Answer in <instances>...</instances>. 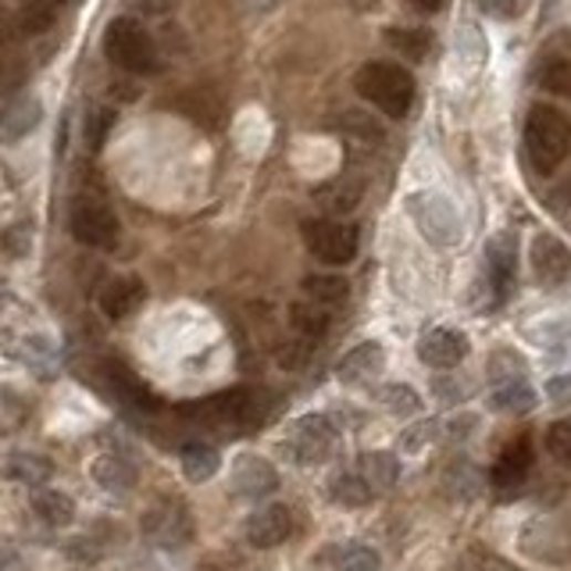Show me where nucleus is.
Returning <instances> with one entry per match:
<instances>
[{"mask_svg":"<svg viewBox=\"0 0 571 571\" xmlns=\"http://www.w3.org/2000/svg\"><path fill=\"white\" fill-rule=\"evenodd\" d=\"M43 4H51V8H61V4H65V0H43Z\"/></svg>","mask_w":571,"mask_h":571,"instance_id":"nucleus-51","label":"nucleus"},{"mask_svg":"<svg viewBox=\"0 0 571 571\" xmlns=\"http://www.w3.org/2000/svg\"><path fill=\"white\" fill-rule=\"evenodd\" d=\"M290 325L300 340H308V343H319L325 332H329V311L319 308V304H293L290 308Z\"/></svg>","mask_w":571,"mask_h":571,"instance_id":"nucleus-30","label":"nucleus"},{"mask_svg":"<svg viewBox=\"0 0 571 571\" xmlns=\"http://www.w3.org/2000/svg\"><path fill=\"white\" fill-rule=\"evenodd\" d=\"M104 54L115 61L122 72L133 75H150L157 65V43L136 19H115L104 33Z\"/></svg>","mask_w":571,"mask_h":571,"instance_id":"nucleus-3","label":"nucleus"},{"mask_svg":"<svg viewBox=\"0 0 571 571\" xmlns=\"http://www.w3.org/2000/svg\"><path fill=\"white\" fill-rule=\"evenodd\" d=\"M386 43L396 54H404L411 61H425L428 51H433V37L425 29H404V25H390L386 29Z\"/></svg>","mask_w":571,"mask_h":571,"instance_id":"nucleus-31","label":"nucleus"},{"mask_svg":"<svg viewBox=\"0 0 571 571\" xmlns=\"http://www.w3.org/2000/svg\"><path fill=\"white\" fill-rule=\"evenodd\" d=\"M457 568H461V571H518L511 561H503V558H497V553H489L482 547L465 550L461 561H457Z\"/></svg>","mask_w":571,"mask_h":571,"instance_id":"nucleus-37","label":"nucleus"},{"mask_svg":"<svg viewBox=\"0 0 571 571\" xmlns=\"http://www.w3.org/2000/svg\"><path fill=\"white\" fill-rule=\"evenodd\" d=\"M311 346L314 343H308V340H293V343H282V351H279V364L286 372H300L304 368V364L311 361Z\"/></svg>","mask_w":571,"mask_h":571,"instance_id":"nucleus-41","label":"nucleus"},{"mask_svg":"<svg viewBox=\"0 0 571 571\" xmlns=\"http://www.w3.org/2000/svg\"><path fill=\"white\" fill-rule=\"evenodd\" d=\"M354 86L375 111L386 118H407L411 104H415V79L407 69L393 65V61H368L354 75Z\"/></svg>","mask_w":571,"mask_h":571,"instance_id":"nucleus-2","label":"nucleus"},{"mask_svg":"<svg viewBox=\"0 0 571 571\" xmlns=\"http://www.w3.org/2000/svg\"><path fill=\"white\" fill-rule=\"evenodd\" d=\"M468 336L465 332H457V329H447V325H439V329H425L422 332V340H418V357L428 364V368H457L465 357H468Z\"/></svg>","mask_w":571,"mask_h":571,"instance_id":"nucleus-10","label":"nucleus"},{"mask_svg":"<svg viewBox=\"0 0 571 571\" xmlns=\"http://www.w3.org/2000/svg\"><path fill=\"white\" fill-rule=\"evenodd\" d=\"M411 215H415L418 229L425 232V240H433L439 247H454L461 240V221H457V211L450 208L447 197L439 194H415L407 200Z\"/></svg>","mask_w":571,"mask_h":571,"instance_id":"nucleus-8","label":"nucleus"},{"mask_svg":"<svg viewBox=\"0 0 571 571\" xmlns=\"http://www.w3.org/2000/svg\"><path fill=\"white\" fill-rule=\"evenodd\" d=\"M314 197H319V204H322L329 215H351L357 208V200H361V183L336 179V183L322 186Z\"/></svg>","mask_w":571,"mask_h":571,"instance_id":"nucleus-32","label":"nucleus"},{"mask_svg":"<svg viewBox=\"0 0 571 571\" xmlns=\"http://www.w3.org/2000/svg\"><path fill=\"white\" fill-rule=\"evenodd\" d=\"M279 489V471L258 454H240L232 465V494L243 500H261Z\"/></svg>","mask_w":571,"mask_h":571,"instance_id":"nucleus-12","label":"nucleus"},{"mask_svg":"<svg viewBox=\"0 0 571 571\" xmlns=\"http://www.w3.org/2000/svg\"><path fill=\"white\" fill-rule=\"evenodd\" d=\"M304 243L314 253V261L329 268H343L357 258V229L336 218H308L304 221Z\"/></svg>","mask_w":571,"mask_h":571,"instance_id":"nucleus-5","label":"nucleus"},{"mask_svg":"<svg viewBox=\"0 0 571 571\" xmlns=\"http://www.w3.org/2000/svg\"><path fill=\"white\" fill-rule=\"evenodd\" d=\"M561 197H564V200H571V176L561 183Z\"/></svg>","mask_w":571,"mask_h":571,"instance_id":"nucleus-49","label":"nucleus"},{"mask_svg":"<svg viewBox=\"0 0 571 571\" xmlns=\"http://www.w3.org/2000/svg\"><path fill=\"white\" fill-rule=\"evenodd\" d=\"M250 4H258V8H272V4H268V0H250Z\"/></svg>","mask_w":571,"mask_h":571,"instance_id":"nucleus-52","label":"nucleus"},{"mask_svg":"<svg viewBox=\"0 0 571 571\" xmlns=\"http://www.w3.org/2000/svg\"><path fill=\"white\" fill-rule=\"evenodd\" d=\"M69 226H72V236H75L79 243L97 247V250H111V247L118 243V232H122L115 211L107 208V200L93 197V194L75 197Z\"/></svg>","mask_w":571,"mask_h":571,"instance_id":"nucleus-7","label":"nucleus"},{"mask_svg":"<svg viewBox=\"0 0 571 571\" xmlns=\"http://www.w3.org/2000/svg\"><path fill=\"white\" fill-rule=\"evenodd\" d=\"M286 454L304 468L325 465L329 457L336 454V425H332L325 415L297 418L290 425V436H286Z\"/></svg>","mask_w":571,"mask_h":571,"instance_id":"nucleus-6","label":"nucleus"},{"mask_svg":"<svg viewBox=\"0 0 571 571\" xmlns=\"http://www.w3.org/2000/svg\"><path fill=\"white\" fill-rule=\"evenodd\" d=\"M482 486H486L482 471L475 468L471 461H450V471H447V489H450L454 497L471 500V497H479V494H482Z\"/></svg>","mask_w":571,"mask_h":571,"instance_id":"nucleus-34","label":"nucleus"},{"mask_svg":"<svg viewBox=\"0 0 571 571\" xmlns=\"http://www.w3.org/2000/svg\"><path fill=\"white\" fill-rule=\"evenodd\" d=\"M125 8L147 14V19H162V14H172L179 8V0H125Z\"/></svg>","mask_w":571,"mask_h":571,"instance_id":"nucleus-43","label":"nucleus"},{"mask_svg":"<svg viewBox=\"0 0 571 571\" xmlns=\"http://www.w3.org/2000/svg\"><path fill=\"white\" fill-rule=\"evenodd\" d=\"M329 497L336 507H346V511H357V507L372 503V486L364 482L361 471H340L336 479L329 482Z\"/></svg>","mask_w":571,"mask_h":571,"instance_id":"nucleus-24","label":"nucleus"},{"mask_svg":"<svg viewBox=\"0 0 571 571\" xmlns=\"http://www.w3.org/2000/svg\"><path fill=\"white\" fill-rule=\"evenodd\" d=\"M139 532L157 550H183L186 543H194L197 529H194V515H189L186 503H179V500H157L154 507L143 511Z\"/></svg>","mask_w":571,"mask_h":571,"instance_id":"nucleus-4","label":"nucleus"},{"mask_svg":"<svg viewBox=\"0 0 571 571\" xmlns=\"http://www.w3.org/2000/svg\"><path fill=\"white\" fill-rule=\"evenodd\" d=\"M43 122V104L37 93H19L0 107V143H19L37 133Z\"/></svg>","mask_w":571,"mask_h":571,"instance_id":"nucleus-14","label":"nucleus"},{"mask_svg":"<svg viewBox=\"0 0 571 571\" xmlns=\"http://www.w3.org/2000/svg\"><path fill=\"white\" fill-rule=\"evenodd\" d=\"M386 368V354H383V343H361L354 346L351 354H343V361L336 364V375H340V383L346 386H357V383H368V378H375L378 372Z\"/></svg>","mask_w":571,"mask_h":571,"instance_id":"nucleus-16","label":"nucleus"},{"mask_svg":"<svg viewBox=\"0 0 571 571\" xmlns=\"http://www.w3.org/2000/svg\"><path fill=\"white\" fill-rule=\"evenodd\" d=\"M4 471L11 475V479L25 482V486H43V482L54 475V465H51V457H43V454L19 450V454H11V457H8Z\"/></svg>","mask_w":571,"mask_h":571,"instance_id":"nucleus-26","label":"nucleus"},{"mask_svg":"<svg viewBox=\"0 0 571 571\" xmlns=\"http://www.w3.org/2000/svg\"><path fill=\"white\" fill-rule=\"evenodd\" d=\"M518 547L526 558L539 564H568L571 561V536L553 518H532L526 529L518 532Z\"/></svg>","mask_w":571,"mask_h":571,"instance_id":"nucleus-9","label":"nucleus"},{"mask_svg":"<svg viewBox=\"0 0 571 571\" xmlns=\"http://www.w3.org/2000/svg\"><path fill=\"white\" fill-rule=\"evenodd\" d=\"M436 433H439V422H418V425L404 428L401 447H404L407 454H415V450H422V447H425V443H433V439H436Z\"/></svg>","mask_w":571,"mask_h":571,"instance_id":"nucleus-42","label":"nucleus"},{"mask_svg":"<svg viewBox=\"0 0 571 571\" xmlns=\"http://www.w3.org/2000/svg\"><path fill=\"white\" fill-rule=\"evenodd\" d=\"M529 264L539 286H561L571 276V250L550 232H539L529 247Z\"/></svg>","mask_w":571,"mask_h":571,"instance_id":"nucleus-11","label":"nucleus"},{"mask_svg":"<svg viewBox=\"0 0 571 571\" xmlns=\"http://www.w3.org/2000/svg\"><path fill=\"white\" fill-rule=\"evenodd\" d=\"M547 450L558 465L571 468V418H561L547 428Z\"/></svg>","mask_w":571,"mask_h":571,"instance_id":"nucleus-36","label":"nucleus"},{"mask_svg":"<svg viewBox=\"0 0 571 571\" xmlns=\"http://www.w3.org/2000/svg\"><path fill=\"white\" fill-rule=\"evenodd\" d=\"M547 396H550V404L568 407V404H571V372H568V375H553V378H547Z\"/></svg>","mask_w":571,"mask_h":571,"instance_id":"nucleus-45","label":"nucleus"},{"mask_svg":"<svg viewBox=\"0 0 571 571\" xmlns=\"http://www.w3.org/2000/svg\"><path fill=\"white\" fill-rule=\"evenodd\" d=\"M33 511L46 521V526L54 529H65L75 521V503L69 494H61V489H37L33 494Z\"/></svg>","mask_w":571,"mask_h":571,"instance_id":"nucleus-25","label":"nucleus"},{"mask_svg":"<svg viewBox=\"0 0 571 571\" xmlns=\"http://www.w3.org/2000/svg\"><path fill=\"white\" fill-rule=\"evenodd\" d=\"M526 154L539 176H553L571 154V122L550 104H532L526 118Z\"/></svg>","mask_w":571,"mask_h":571,"instance_id":"nucleus-1","label":"nucleus"},{"mask_svg":"<svg viewBox=\"0 0 571 571\" xmlns=\"http://www.w3.org/2000/svg\"><path fill=\"white\" fill-rule=\"evenodd\" d=\"M539 86L558 93V97H568L571 101V61L568 58H550L543 61V69H539Z\"/></svg>","mask_w":571,"mask_h":571,"instance_id":"nucleus-35","label":"nucleus"},{"mask_svg":"<svg viewBox=\"0 0 571 571\" xmlns=\"http://www.w3.org/2000/svg\"><path fill=\"white\" fill-rule=\"evenodd\" d=\"M29 415V407L19 393L11 390H0V433H11V428H19Z\"/></svg>","mask_w":571,"mask_h":571,"instance_id":"nucleus-39","label":"nucleus"},{"mask_svg":"<svg viewBox=\"0 0 571 571\" xmlns=\"http://www.w3.org/2000/svg\"><path fill=\"white\" fill-rule=\"evenodd\" d=\"M176 107L183 111L186 118H194L197 125H204V129H215V125L221 122V104L211 90H204V86H194V90H186L176 97Z\"/></svg>","mask_w":571,"mask_h":571,"instance_id":"nucleus-23","label":"nucleus"},{"mask_svg":"<svg viewBox=\"0 0 571 571\" xmlns=\"http://www.w3.org/2000/svg\"><path fill=\"white\" fill-rule=\"evenodd\" d=\"M372 401L383 404L386 411H393V415H407V418L422 415V396L411 390V386H404V383H383V386H375L372 390Z\"/></svg>","mask_w":571,"mask_h":571,"instance_id":"nucleus-29","label":"nucleus"},{"mask_svg":"<svg viewBox=\"0 0 571 571\" xmlns=\"http://www.w3.org/2000/svg\"><path fill=\"white\" fill-rule=\"evenodd\" d=\"M486 261H489V282H494L497 300L511 293L515 276H518V243L511 232H497L486 243Z\"/></svg>","mask_w":571,"mask_h":571,"instance_id":"nucleus-15","label":"nucleus"},{"mask_svg":"<svg viewBox=\"0 0 571 571\" xmlns=\"http://www.w3.org/2000/svg\"><path fill=\"white\" fill-rule=\"evenodd\" d=\"M54 14H58V8L43 4V0H22V4L14 8V19H19L22 37H40V33H46V29L54 25Z\"/></svg>","mask_w":571,"mask_h":571,"instance_id":"nucleus-33","label":"nucleus"},{"mask_svg":"<svg viewBox=\"0 0 571 571\" xmlns=\"http://www.w3.org/2000/svg\"><path fill=\"white\" fill-rule=\"evenodd\" d=\"M357 471L364 475V482L372 486V494H386V489H393L396 479H401V465H396V457L386 454V450H368V454H361Z\"/></svg>","mask_w":571,"mask_h":571,"instance_id":"nucleus-21","label":"nucleus"},{"mask_svg":"<svg viewBox=\"0 0 571 571\" xmlns=\"http://www.w3.org/2000/svg\"><path fill=\"white\" fill-rule=\"evenodd\" d=\"M247 543L250 547H258V550H272L279 543H286L293 532V515H290V507H282V503H268L261 507V511H253L247 518Z\"/></svg>","mask_w":571,"mask_h":571,"instance_id":"nucleus-13","label":"nucleus"},{"mask_svg":"<svg viewBox=\"0 0 571 571\" xmlns=\"http://www.w3.org/2000/svg\"><path fill=\"white\" fill-rule=\"evenodd\" d=\"M69 558L75 561H101V550L93 539H75V543H69Z\"/></svg>","mask_w":571,"mask_h":571,"instance_id":"nucleus-47","label":"nucleus"},{"mask_svg":"<svg viewBox=\"0 0 571 571\" xmlns=\"http://www.w3.org/2000/svg\"><path fill=\"white\" fill-rule=\"evenodd\" d=\"M143 297H147V290H143L139 279L118 276L101 290V311L107 319H129V314L143 304Z\"/></svg>","mask_w":571,"mask_h":571,"instance_id":"nucleus-18","label":"nucleus"},{"mask_svg":"<svg viewBox=\"0 0 571 571\" xmlns=\"http://www.w3.org/2000/svg\"><path fill=\"white\" fill-rule=\"evenodd\" d=\"M479 8L494 19H518L526 11V0H479Z\"/></svg>","mask_w":571,"mask_h":571,"instance_id":"nucleus-44","label":"nucleus"},{"mask_svg":"<svg viewBox=\"0 0 571 571\" xmlns=\"http://www.w3.org/2000/svg\"><path fill=\"white\" fill-rule=\"evenodd\" d=\"M4 243H8L14 253H25L29 247H33V229H29V226H14V229L4 236Z\"/></svg>","mask_w":571,"mask_h":571,"instance_id":"nucleus-46","label":"nucleus"},{"mask_svg":"<svg viewBox=\"0 0 571 571\" xmlns=\"http://www.w3.org/2000/svg\"><path fill=\"white\" fill-rule=\"evenodd\" d=\"M8 304H11V293H8V290H0V311H4Z\"/></svg>","mask_w":571,"mask_h":571,"instance_id":"nucleus-50","label":"nucleus"},{"mask_svg":"<svg viewBox=\"0 0 571 571\" xmlns=\"http://www.w3.org/2000/svg\"><path fill=\"white\" fill-rule=\"evenodd\" d=\"M521 372H526V361H518L515 354L497 351L494 357H489V375L497 378V386L500 383H515V378H521Z\"/></svg>","mask_w":571,"mask_h":571,"instance_id":"nucleus-40","label":"nucleus"},{"mask_svg":"<svg viewBox=\"0 0 571 571\" xmlns=\"http://www.w3.org/2000/svg\"><path fill=\"white\" fill-rule=\"evenodd\" d=\"M529 465H532V447H529V439H515L511 447H507L500 457H497V465H494V486L500 489V494H511V489H518L521 482H526V475H529Z\"/></svg>","mask_w":571,"mask_h":571,"instance_id":"nucleus-17","label":"nucleus"},{"mask_svg":"<svg viewBox=\"0 0 571 571\" xmlns=\"http://www.w3.org/2000/svg\"><path fill=\"white\" fill-rule=\"evenodd\" d=\"M90 475H93V482L107 489V494H129L139 479L136 465L122 454H101L97 461H93Z\"/></svg>","mask_w":571,"mask_h":571,"instance_id":"nucleus-19","label":"nucleus"},{"mask_svg":"<svg viewBox=\"0 0 571 571\" xmlns=\"http://www.w3.org/2000/svg\"><path fill=\"white\" fill-rule=\"evenodd\" d=\"M111 125H115V111H111V107H93L90 111V115H86V143H90V150L104 147Z\"/></svg>","mask_w":571,"mask_h":571,"instance_id":"nucleus-38","label":"nucleus"},{"mask_svg":"<svg viewBox=\"0 0 571 571\" xmlns=\"http://www.w3.org/2000/svg\"><path fill=\"white\" fill-rule=\"evenodd\" d=\"M494 407L497 411H507V415H529L536 411V390L526 383V378H515V383H500L494 386Z\"/></svg>","mask_w":571,"mask_h":571,"instance_id":"nucleus-27","label":"nucleus"},{"mask_svg":"<svg viewBox=\"0 0 571 571\" xmlns=\"http://www.w3.org/2000/svg\"><path fill=\"white\" fill-rule=\"evenodd\" d=\"M179 465L189 482H211L221 468V454L211 447V443H186L179 454Z\"/></svg>","mask_w":571,"mask_h":571,"instance_id":"nucleus-20","label":"nucleus"},{"mask_svg":"<svg viewBox=\"0 0 571 571\" xmlns=\"http://www.w3.org/2000/svg\"><path fill=\"white\" fill-rule=\"evenodd\" d=\"M304 293H308L311 304H319L325 311H336L351 300V282H346L343 276H332V272L329 276H308Z\"/></svg>","mask_w":571,"mask_h":571,"instance_id":"nucleus-22","label":"nucleus"},{"mask_svg":"<svg viewBox=\"0 0 571 571\" xmlns=\"http://www.w3.org/2000/svg\"><path fill=\"white\" fill-rule=\"evenodd\" d=\"M411 4H415L418 11H425V14H433V11L443 8V0H411Z\"/></svg>","mask_w":571,"mask_h":571,"instance_id":"nucleus-48","label":"nucleus"},{"mask_svg":"<svg viewBox=\"0 0 571 571\" xmlns=\"http://www.w3.org/2000/svg\"><path fill=\"white\" fill-rule=\"evenodd\" d=\"M329 561L336 571H378L383 558L368 543H340L329 550Z\"/></svg>","mask_w":571,"mask_h":571,"instance_id":"nucleus-28","label":"nucleus"}]
</instances>
